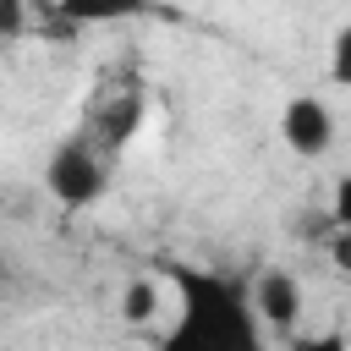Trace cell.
I'll return each instance as SVG.
<instances>
[{
  "label": "cell",
  "instance_id": "obj_5",
  "mask_svg": "<svg viewBox=\"0 0 351 351\" xmlns=\"http://www.w3.org/2000/svg\"><path fill=\"white\" fill-rule=\"evenodd\" d=\"M252 302H258L263 324L280 329V335H291L296 318H302V285H296L291 269H258L252 274Z\"/></svg>",
  "mask_w": 351,
  "mask_h": 351
},
{
  "label": "cell",
  "instance_id": "obj_8",
  "mask_svg": "<svg viewBox=\"0 0 351 351\" xmlns=\"http://www.w3.org/2000/svg\"><path fill=\"white\" fill-rule=\"evenodd\" d=\"M329 82L335 88H351V22L335 33V44H329Z\"/></svg>",
  "mask_w": 351,
  "mask_h": 351
},
{
  "label": "cell",
  "instance_id": "obj_7",
  "mask_svg": "<svg viewBox=\"0 0 351 351\" xmlns=\"http://www.w3.org/2000/svg\"><path fill=\"white\" fill-rule=\"evenodd\" d=\"M121 313H126L132 324L154 318V313H159V291H154V280H132V285L121 291Z\"/></svg>",
  "mask_w": 351,
  "mask_h": 351
},
{
  "label": "cell",
  "instance_id": "obj_10",
  "mask_svg": "<svg viewBox=\"0 0 351 351\" xmlns=\"http://www.w3.org/2000/svg\"><path fill=\"white\" fill-rule=\"evenodd\" d=\"M329 219L351 230V176H340V181H335V192H329Z\"/></svg>",
  "mask_w": 351,
  "mask_h": 351
},
{
  "label": "cell",
  "instance_id": "obj_3",
  "mask_svg": "<svg viewBox=\"0 0 351 351\" xmlns=\"http://www.w3.org/2000/svg\"><path fill=\"white\" fill-rule=\"evenodd\" d=\"M110 154L77 126L71 137H60L55 143V154H49V165H44V192L60 203V208H93L99 197H104V186H110Z\"/></svg>",
  "mask_w": 351,
  "mask_h": 351
},
{
  "label": "cell",
  "instance_id": "obj_2",
  "mask_svg": "<svg viewBox=\"0 0 351 351\" xmlns=\"http://www.w3.org/2000/svg\"><path fill=\"white\" fill-rule=\"evenodd\" d=\"M143 110H148V88H143V71L132 66V60H110L99 77H93V88H88V104H82V132L115 159L132 137H137V126H143Z\"/></svg>",
  "mask_w": 351,
  "mask_h": 351
},
{
  "label": "cell",
  "instance_id": "obj_1",
  "mask_svg": "<svg viewBox=\"0 0 351 351\" xmlns=\"http://www.w3.org/2000/svg\"><path fill=\"white\" fill-rule=\"evenodd\" d=\"M165 280L176 291V318L159 335V351H269L252 280L197 263H165Z\"/></svg>",
  "mask_w": 351,
  "mask_h": 351
},
{
  "label": "cell",
  "instance_id": "obj_4",
  "mask_svg": "<svg viewBox=\"0 0 351 351\" xmlns=\"http://www.w3.org/2000/svg\"><path fill=\"white\" fill-rule=\"evenodd\" d=\"M280 143H285L296 159H324V154L335 148V110H329L318 93L285 99V110H280Z\"/></svg>",
  "mask_w": 351,
  "mask_h": 351
},
{
  "label": "cell",
  "instance_id": "obj_6",
  "mask_svg": "<svg viewBox=\"0 0 351 351\" xmlns=\"http://www.w3.org/2000/svg\"><path fill=\"white\" fill-rule=\"evenodd\" d=\"M148 11L154 0H55V16L66 27H104V22H132Z\"/></svg>",
  "mask_w": 351,
  "mask_h": 351
},
{
  "label": "cell",
  "instance_id": "obj_9",
  "mask_svg": "<svg viewBox=\"0 0 351 351\" xmlns=\"http://www.w3.org/2000/svg\"><path fill=\"white\" fill-rule=\"evenodd\" d=\"M324 252H329V263H335L340 274H351V230H346V225L329 219V230H324Z\"/></svg>",
  "mask_w": 351,
  "mask_h": 351
},
{
  "label": "cell",
  "instance_id": "obj_11",
  "mask_svg": "<svg viewBox=\"0 0 351 351\" xmlns=\"http://www.w3.org/2000/svg\"><path fill=\"white\" fill-rule=\"evenodd\" d=\"M296 351H351V340H346L340 329H324V335H307V340H296Z\"/></svg>",
  "mask_w": 351,
  "mask_h": 351
}]
</instances>
